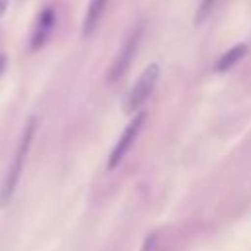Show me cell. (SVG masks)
Instances as JSON below:
<instances>
[{
  "instance_id": "obj_1",
  "label": "cell",
  "mask_w": 251,
  "mask_h": 251,
  "mask_svg": "<svg viewBox=\"0 0 251 251\" xmlns=\"http://www.w3.org/2000/svg\"><path fill=\"white\" fill-rule=\"evenodd\" d=\"M35 118H29L24 126V131H22V137H20V143H18V149L14 153V159L8 167V173H6V178L2 182V188H0V206H8L14 192H16V186L20 182V176L24 173V165H25V157L29 153V147H31V141H33V135H35Z\"/></svg>"
},
{
  "instance_id": "obj_2",
  "label": "cell",
  "mask_w": 251,
  "mask_h": 251,
  "mask_svg": "<svg viewBox=\"0 0 251 251\" xmlns=\"http://www.w3.org/2000/svg\"><path fill=\"white\" fill-rule=\"evenodd\" d=\"M159 65L157 63H151L143 69V73L137 76V80L133 82V86L129 88L127 96H126V102H124V108L127 114H137L139 108L145 104V100L153 94L155 86H157V80H159Z\"/></svg>"
},
{
  "instance_id": "obj_3",
  "label": "cell",
  "mask_w": 251,
  "mask_h": 251,
  "mask_svg": "<svg viewBox=\"0 0 251 251\" xmlns=\"http://www.w3.org/2000/svg\"><path fill=\"white\" fill-rule=\"evenodd\" d=\"M145 118H147L145 112H137V114H133L131 122L124 127L120 139L116 141V145H114V149H112V153L108 157V171H114L124 161V157L127 155V151L135 143V139H137V135H139V131H141V127L145 124Z\"/></svg>"
},
{
  "instance_id": "obj_4",
  "label": "cell",
  "mask_w": 251,
  "mask_h": 251,
  "mask_svg": "<svg viewBox=\"0 0 251 251\" xmlns=\"http://www.w3.org/2000/svg\"><path fill=\"white\" fill-rule=\"evenodd\" d=\"M141 33H143V25H137L135 29L129 31V35L126 37L122 49L118 51L112 67H110V73H108V80L110 82H116L120 78H124V75L129 71L131 63H133V57L137 53V45H139V39H141Z\"/></svg>"
},
{
  "instance_id": "obj_5",
  "label": "cell",
  "mask_w": 251,
  "mask_h": 251,
  "mask_svg": "<svg viewBox=\"0 0 251 251\" xmlns=\"http://www.w3.org/2000/svg\"><path fill=\"white\" fill-rule=\"evenodd\" d=\"M55 22H57L55 10H53L51 6H45V8L39 12L37 22H35V27H33V31H31V39H29V49H31V51H37V49H41V47L47 43V39H49L53 27H55Z\"/></svg>"
},
{
  "instance_id": "obj_6",
  "label": "cell",
  "mask_w": 251,
  "mask_h": 251,
  "mask_svg": "<svg viewBox=\"0 0 251 251\" xmlns=\"http://www.w3.org/2000/svg\"><path fill=\"white\" fill-rule=\"evenodd\" d=\"M110 0H90L88 6H86V12H84V20H82V35H92L94 29L98 27L102 16H104V10L108 6Z\"/></svg>"
},
{
  "instance_id": "obj_7",
  "label": "cell",
  "mask_w": 251,
  "mask_h": 251,
  "mask_svg": "<svg viewBox=\"0 0 251 251\" xmlns=\"http://www.w3.org/2000/svg\"><path fill=\"white\" fill-rule=\"evenodd\" d=\"M247 51H249L247 43H237V45H233L231 49H227V51L218 59V63H216V71H218V73H226V71H229L231 67H235V65L247 55Z\"/></svg>"
},
{
  "instance_id": "obj_8",
  "label": "cell",
  "mask_w": 251,
  "mask_h": 251,
  "mask_svg": "<svg viewBox=\"0 0 251 251\" xmlns=\"http://www.w3.org/2000/svg\"><path fill=\"white\" fill-rule=\"evenodd\" d=\"M214 4H216V0H200V6H198L196 16H194V24H202L208 18V14L212 12Z\"/></svg>"
},
{
  "instance_id": "obj_9",
  "label": "cell",
  "mask_w": 251,
  "mask_h": 251,
  "mask_svg": "<svg viewBox=\"0 0 251 251\" xmlns=\"http://www.w3.org/2000/svg\"><path fill=\"white\" fill-rule=\"evenodd\" d=\"M8 2H10V0H0V18L4 16V12H6V8H8Z\"/></svg>"
},
{
  "instance_id": "obj_10",
  "label": "cell",
  "mask_w": 251,
  "mask_h": 251,
  "mask_svg": "<svg viewBox=\"0 0 251 251\" xmlns=\"http://www.w3.org/2000/svg\"><path fill=\"white\" fill-rule=\"evenodd\" d=\"M6 69V55L4 53H0V75H2V71Z\"/></svg>"
}]
</instances>
